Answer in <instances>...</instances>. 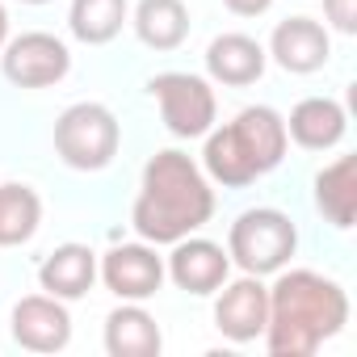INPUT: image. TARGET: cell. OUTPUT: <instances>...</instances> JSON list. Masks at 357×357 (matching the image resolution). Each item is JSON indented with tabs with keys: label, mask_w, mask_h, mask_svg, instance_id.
<instances>
[{
	"label": "cell",
	"mask_w": 357,
	"mask_h": 357,
	"mask_svg": "<svg viewBox=\"0 0 357 357\" xmlns=\"http://www.w3.org/2000/svg\"><path fill=\"white\" fill-rule=\"evenodd\" d=\"M0 68H5V80L17 84V89H51V84H59L72 72V51L55 34L30 30V34L5 43Z\"/></svg>",
	"instance_id": "obj_7"
},
{
	"label": "cell",
	"mask_w": 357,
	"mask_h": 357,
	"mask_svg": "<svg viewBox=\"0 0 357 357\" xmlns=\"http://www.w3.org/2000/svg\"><path fill=\"white\" fill-rule=\"evenodd\" d=\"M202 139H206L202 172L223 190H244L261 181L265 172H273L286 160V147H290L286 118L269 105H248L227 126H211Z\"/></svg>",
	"instance_id": "obj_3"
},
{
	"label": "cell",
	"mask_w": 357,
	"mask_h": 357,
	"mask_svg": "<svg viewBox=\"0 0 357 357\" xmlns=\"http://www.w3.org/2000/svg\"><path fill=\"white\" fill-rule=\"evenodd\" d=\"M349 324V294L336 278L315 269H278L269 286L265 349L273 357H311L324 340L340 336Z\"/></svg>",
	"instance_id": "obj_2"
},
{
	"label": "cell",
	"mask_w": 357,
	"mask_h": 357,
	"mask_svg": "<svg viewBox=\"0 0 357 357\" xmlns=\"http://www.w3.org/2000/svg\"><path fill=\"white\" fill-rule=\"evenodd\" d=\"M97 278L122 303H147L164 286V257L155 244H118L97 261Z\"/></svg>",
	"instance_id": "obj_8"
},
{
	"label": "cell",
	"mask_w": 357,
	"mask_h": 357,
	"mask_svg": "<svg viewBox=\"0 0 357 357\" xmlns=\"http://www.w3.org/2000/svg\"><path fill=\"white\" fill-rule=\"evenodd\" d=\"M122 143V126L109 105L101 101H76L55 122V155L76 172H101L114 164Z\"/></svg>",
	"instance_id": "obj_5"
},
{
	"label": "cell",
	"mask_w": 357,
	"mask_h": 357,
	"mask_svg": "<svg viewBox=\"0 0 357 357\" xmlns=\"http://www.w3.org/2000/svg\"><path fill=\"white\" fill-rule=\"evenodd\" d=\"M164 278H172L176 290H185V294H215L227 278H231V257L223 244L215 240H202V236H185V240H176L168 261H164Z\"/></svg>",
	"instance_id": "obj_10"
},
{
	"label": "cell",
	"mask_w": 357,
	"mask_h": 357,
	"mask_svg": "<svg viewBox=\"0 0 357 357\" xmlns=\"http://www.w3.org/2000/svg\"><path fill=\"white\" fill-rule=\"evenodd\" d=\"M9 332H13V340H17L26 353H63V349L72 344V315H68L63 298L26 294V298L13 307Z\"/></svg>",
	"instance_id": "obj_11"
},
{
	"label": "cell",
	"mask_w": 357,
	"mask_h": 357,
	"mask_svg": "<svg viewBox=\"0 0 357 357\" xmlns=\"http://www.w3.org/2000/svg\"><path fill=\"white\" fill-rule=\"evenodd\" d=\"M282 72L290 76H311L332 59V38L328 26L311 22V17H286L273 26L269 34V51H265Z\"/></svg>",
	"instance_id": "obj_12"
},
{
	"label": "cell",
	"mask_w": 357,
	"mask_h": 357,
	"mask_svg": "<svg viewBox=\"0 0 357 357\" xmlns=\"http://www.w3.org/2000/svg\"><path fill=\"white\" fill-rule=\"evenodd\" d=\"M265 47L248 34H219L211 47H206V72L211 80L227 84V89H248L265 76Z\"/></svg>",
	"instance_id": "obj_15"
},
{
	"label": "cell",
	"mask_w": 357,
	"mask_h": 357,
	"mask_svg": "<svg viewBox=\"0 0 357 357\" xmlns=\"http://www.w3.org/2000/svg\"><path fill=\"white\" fill-rule=\"evenodd\" d=\"M215 219V190L211 176L176 147L155 151L143 164V185L130 206V227L147 244H176L202 231Z\"/></svg>",
	"instance_id": "obj_1"
},
{
	"label": "cell",
	"mask_w": 357,
	"mask_h": 357,
	"mask_svg": "<svg viewBox=\"0 0 357 357\" xmlns=\"http://www.w3.org/2000/svg\"><path fill=\"white\" fill-rule=\"evenodd\" d=\"M147 93L160 101V118H164L168 135H176V139H202L219 118L211 80H202L194 72H160L147 80Z\"/></svg>",
	"instance_id": "obj_6"
},
{
	"label": "cell",
	"mask_w": 357,
	"mask_h": 357,
	"mask_svg": "<svg viewBox=\"0 0 357 357\" xmlns=\"http://www.w3.org/2000/svg\"><path fill=\"white\" fill-rule=\"evenodd\" d=\"M126 13H130L126 0H72L68 30H72V38H80L89 47H105L122 34Z\"/></svg>",
	"instance_id": "obj_20"
},
{
	"label": "cell",
	"mask_w": 357,
	"mask_h": 357,
	"mask_svg": "<svg viewBox=\"0 0 357 357\" xmlns=\"http://www.w3.org/2000/svg\"><path fill=\"white\" fill-rule=\"evenodd\" d=\"M164 336L143 303H122L105 315V353L109 357H160Z\"/></svg>",
	"instance_id": "obj_16"
},
{
	"label": "cell",
	"mask_w": 357,
	"mask_h": 357,
	"mask_svg": "<svg viewBox=\"0 0 357 357\" xmlns=\"http://www.w3.org/2000/svg\"><path fill=\"white\" fill-rule=\"evenodd\" d=\"M5 43H9V13L0 5V51H5Z\"/></svg>",
	"instance_id": "obj_23"
},
{
	"label": "cell",
	"mask_w": 357,
	"mask_h": 357,
	"mask_svg": "<svg viewBox=\"0 0 357 357\" xmlns=\"http://www.w3.org/2000/svg\"><path fill=\"white\" fill-rule=\"evenodd\" d=\"M97 282V252L89 244H59L55 252L43 257L38 265V286L43 294L51 298H63V303H76L93 290Z\"/></svg>",
	"instance_id": "obj_13"
},
{
	"label": "cell",
	"mask_w": 357,
	"mask_h": 357,
	"mask_svg": "<svg viewBox=\"0 0 357 357\" xmlns=\"http://www.w3.org/2000/svg\"><path fill=\"white\" fill-rule=\"evenodd\" d=\"M43 227V198L22 181L0 185V248H22Z\"/></svg>",
	"instance_id": "obj_19"
},
{
	"label": "cell",
	"mask_w": 357,
	"mask_h": 357,
	"mask_svg": "<svg viewBox=\"0 0 357 357\" xmlns=\"http://www.w3.org/2000/svg\"><path fill=\"white\" fill-rule=\"evenodd\" d=\"M315 211L336 231L353 227V219H357V155H336L315 176Z\"/></svg>",
	"instance_id": "obj_17"
},
{
	"label": "cell",
	"mask_w": 357,
	"mask_h": 357,
	"mask_svg": "<svg viewBox=\"0 0 357 357\" xmlns=\"http://www.w3.org/2000/svg\"><path fill=\"white\" fill-rule=\"evenodd\" d=\"M223 5L236 13V17H261L273 9V0H223Z\"/></svg>",
	"instance_id": "obj_22"
},
{
	"label": "cell",
	"mask_w": 357,
	"mask_h": 357,
	"mask_svg": "<svg viewBox=\"0 0 357 357\" xmlns=\"http://www.w3.org/2000/svg\"><path fill=\"white\" fill-rule=\"evenodd\" d=\"M130 26L143 47L176 51L190 38V9H185V0H139Z\"/></svg>",
	"instance_id": "obj_18"
},
{
	"label": "cell",
	"mask_w": 357,
	"mask_h": 357,
	"mask_svg": "<svg viewBox=\"0 0 357 357\" xmlns=\"http://www.w3.org/2000/svg\"><path fill=\"white\" fill-rule=\"evenodd\" d=\"M294 252H298V227L290 215H282L273 206L244 211L227 231L231 265L240 273H252V278H269V273L286 269Z\"/></svg>",
	"instance_id": "obj_4"
},
{
	"label": "cell",
	"mask_w": 357,
	"mask_h": 357,
	"mask_svg": "<svg viewBox=\"0 0 357 357\" xmlns=\"http://www.w3.org/2000/svg\"><path fill=\"white\" fill-rule=\"evenodd\" d=\"M215 294V328L231 344H252L269 324V286L252 273H240L236 282L227 278Z\"/></svg>",
	"instance_id": "obj_9"
},
{
	"label": "cell",
	"mask_w": 357,
	"mask_h": 357,
	"mask_svg": "<svg viewBox=\"0 0 357 357\" xmlns=\"http://www.w3.org/2000/svg\"><path fill=\"white\" fill-rule=\"evenodd\" d=\"M324 17L336 34H357V0H324Z\"/></svg>",
	"instance_id": "obj_21"
},
{
	"label": "cell",
	"mask_w": 357,
	"mask_h": 357,
	"mask_svg": "<svg viewBox=\"0 0 357 357\" xmlns=\"http://www.w3.org/2000/svg\"><path fill=\"white\" fill-rule=\"evenodd\" d=\"M344 130H349V114L332 97H303L286 118V135L303 151H332L344 139Z\"/></svg>",
	"instance_id": "obj_14"
},
{
	"label": "cell",
	"mask_w": 357,
	"mask_h": 357,
	"mask_svg": "<svg viewBox=\"0 0 357 357\" xmlns=\"http://www.w3.org/2000/svg\"><path fill=\"white\" fill-rule=\"evenodd\" d=\"M22 5H51V0H22Z\"/></svg>",
	"instance_id": "obj_24"
}]
</instances>
